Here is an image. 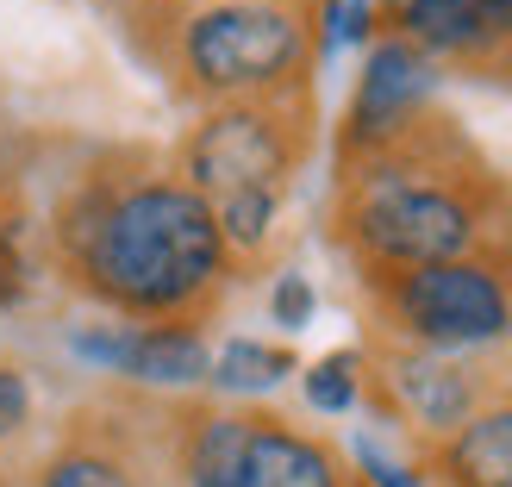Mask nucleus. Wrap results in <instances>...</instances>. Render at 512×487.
<instances>
[{
    "label": "nucleus",
    "mask_w": 512,
    "mask_h": 487,
    "mask_svg": "<svg viewBox=\"0 0 512 487\" xmlns=\"http://www.w3.org/2000/svg\"><path fill=\"white\" fill-rule=\"evenodd\" d=\"M438 63L413 50L394 32H375L369 38V57H363V75L350 88V107H344V125L331 138V163H350V157H369L375 144H388L394 132H406L425 107H438Z\"/></svg>",
    "instance_id": "8"
},
{
    "label": "nucleus",
    "mask_w": 512,
    "mask_h": 487,
    "mask_svg": "<svg viewBox=\"0 0 512 487\" xmlns=\"http://www.w3.org/2000/svg\"><path fill=\"white\" fill-rule=\"evenodd\" d=\"M512 375L494 369V356H438L413 344H381L369 338L363 350V400L388 425L413 431L419 450L450 438L456 425H469Z\"/></svg>",
    "instance_id": "6"
},
{
    "label": "nucleus",
    "mask_w": 512,
    "mask_h": 487,
    "mask_svg": "<svg viewBox=\"0 0 512 487\" xmlns=\"http://www.w3.org/2000/svg\"><path fill=\"white\" fill-rule=\"evenodd\" d=\"M313 150H319L313 94H275V100L200 107L169 163L207 207H219V200H244V194L288 200L300 169L313 163Z\"/></svg>",
    "instance_id": "5"
},
{
    "label": "nucleus",
    "mask_w": 512,
    "mask_h": 487,
    "mask_svg": "<svg viewBox=\"0 0 512 487\" xmlns=\"http://www.w3.org/2000/svg\"><path fill=\"white\" fill-rule=\"evenodd\" d=\"M369 338L413 344L438 356H500L512 350V244L450 256L425 269L356 275Z\"/></svg>",
    "instance_id": "4"
},
{
    "label": "nucleus",
    "mask_w": 512,
    "mask_h": 487,
    "mask_svg": "<svg viewBox=\"0 0 512 487\" xmlns=\"http://www.w3.org/2000/svg\"><path fill=\"white\" fill-rule=\"evenodd\" d=\"M300 394L325 419L350 413V406L363 400V350H331V356H319V363L300 375Z\"/></svg>",
    "instance_id": "15"
},
{
    "label": "nucleus",
    "mask_w": 512,
    "mask_h": 487,
    "mask_svg": "<svg viewBox=\"0 0 512 487\" xmlns=\"http://www.w3.org/2000/svg\"><path fill=\"white\" fill-rule=\"evenodd\" d=\"M182 7H207V0H182Z\"/></svg>",
    "instance_id": "22"
},
{
    "label": "nucleus",
    "mask_w": 512,
    "mask_h": 487,
    "mask_svg": "<svg viewBox=\"0 0 512 487\" xmlns=\"http://www.w3.org/2000/svg\"><path fill=\"white\" fill-rule=\"evenodd\" d=\"M38 419V394H32V375L19 363H0V444L25 438Z\"/></svg>",
    "instance_id": "18"
},
{
    "label": "nucleus",
    "mask_w": 512,
    "mask_h": 487,
    "mask_svg": "<svg viewBox=\"0 0 512 487\" xmlns=\"http://www.w3.org/2000/svg\"><path fill=\"white\" fill-rule=\"evenodd\" d=\"M138 406H82L69 413L63 438L38 456L25 487H157L138 438Z\"/></svg>",
    "instance_id": "9"
},
{
    "label": "nucleus",
    "mask_w": 512,
    "mask_h": 487,
    "mask_svg": "<svg viewBox=\"0 0 512 487\" xmlns=\"http://www.w3.org/2000/svg\"><path fill=\"white\" fill-rule=\"evenodd\" d=\"M213 375V344L207 325H132V356H125V381L157 394H188Z\"/></svg>",
    "instance_id": "12"
},
{
    "label": "nucleus",
    "mask_w": 512,
    "mask_h": 487,
    "mask_svg": "<svg viewBox=\"0 0 512 487\" xmlns=\"http://www.w3.org/2000/svg\"><path fill=\"white\" fill-rule=\"evenodd\" d=\"M375 32L406 38L469 82H512V0H381Z\"/></svg>",
    "instance_id": "7"
},
{
    "label": "nucleus",
    "mask_w": 512,
    "mask_h": 487,
    "mask_svg": "<svg viewBox=\"0 0 512 487\" xmlns=\"http://www.w3.org/2000/svg\"><path fill=\"white\" fill-rule=\"evenodd\" d=\"M369 38H375V0H319V63Z\"/></svg>",
    "instance_id": "17"
},
{
    "label": "nucleus",
    "mask_w": 512,
    "mask_h": 487,
    "mask_svg": "<svg viewBox=\"0 0 512 487\" xmlns=\"http://www.w3.org/2000/svg\"><path fill=\"white\" fill-rule=\"evenodd\" d=\"M344 481H350V469L325 438H313V431H300L294 419L256 406L238 487H344Z\"/></svg>",
    "instance_id": "11"
},
{
    "label": "nucleus",
    "mask_w": 512,
    "mask_h": 487,
    "mask_svg": "<svg viewBox=\"0 0 512 487\" xmlns=\"http://www.w3.org/2000/svg\"><path fill=\"white\" fill-rule=\"evenodd\" d=\"M44 275V225L19 175H0V313H19Z\"/></svg>",
    "instance_id": "13"
},
{
    "label": "nucleus",
    "mask_w": 512,
    "mask_h": 487,
    "mask_svg": "<svg viewBox=\"0 0 512 487\" xmlns=\"http://www.w3.org/2000/svg\"><path fill=\"white\" fill-rule=\"evenodd\" d=\"M413 475L431 487H512V381L469 425L425 444Z\"/></svg>",
    "instance_id": "10"
},
{
    "label": "nucleus",
    "mask_w": 512,
    "mask_h": 487,
    "mask_svg": "<svg viewBox=\"0 0 512 487\" xmlns=\"http://www.w3.org/2000/svg\"><path fill=\"white\" fill-rule=\"evenodd\" d=\"M325 232L356 275L450 263L512 244V182L481 157L463 119L425 107L369 157L331 163Z\"/></svg>",
    "instance_id": "2"
},
{
    "label": "nucleus",
    "mask_w": 512,
    "mask_h": 487,
    "mask_svg": "<svg viewBox=\"0 0 512 487\" xmlns=\"http://www.w3.org/2000/svg\"><path fill=\"white\" fill-rule=\"evenodd\" d=\"M356 475H363L369 487H425V481H419L413 469H400L394 456H381V450H375L369 438H356Z\"/></svg>",
    "instance_id": "20"
},
{
    "label": "nucleus",
    "mask_w": 512,
    "mask_h": 487,
    "mask_svg": "<svg viewBox=\"0 0 512 487\" xmlns=\"http://www.w3.org/2000/svg\"><path fill=\"white\" fill-rule=\"evenodd\" d=\"M300 363H294V350L288 344H263V338H225L219 350H213V388L219 394H269V388H281Z\"/></svg>",
    "instance_id": "14"
},
{
    "label": "nucleus",
    "mask_w": 512,
    "mask_h": 487,
    "mask_svg": "<svg viewBox=\"0 0 512 487\" xmlns=\"http://www.w3.org/2000/svg\"><path fill=\"white\" fill-rule=\"evenodd\" d=\"M44 269L125 325H207L238 263L213 207L150 150H94L44 213Z\"/></svg>",
    "instance_id": "1"
},
{
    "label": "nucleus",
    "mask_w": 512,
    "mask_h": 487,
    "mask_svg": "<svg viewBox=\"0 0 512 487\" xmlns=\"http://www.w3.org/2000/svg\"><path fill=\"white\" fill-rule=\"evenodd\" d=\"M319 313V294H313V281H306L300 269H281L275 275V288H269V319L281 331H306Z\"/></svg>",
    "instance_id": "19"
},
{
    "label": "nucleus",
    "mask_w": 512,
    "mask_h": 487,
    "mask_svg": "<svg viewBox=\"0 0 512 487\" xmlns=\"http://www.w3.org/2000/svg\"><path fill=\"white\" fill-rule=\"evenodd\" d=\"M344 487H369V481H363V475H350V481H344Z\"/></svg>",
    "instance_id": "21"
},
{
    "label": "nucleus",
    "mask_w": 512,
    "mask_h": 487,
    "mask_svg": "<svg viewBox=\"0 0 512 487\" xmlns=\"http://www.w3.org/2000/svg\"><path fill=\"white\" fill-rule=\"evenodd\" d=\"M69 356L88 363L100 375H125V356H132V325L125 319H100V325H69Z\"/></svg>",
    "instance_id": "16"
},
{
    "label": "nucleus",
    "mask_w": 512,
    "mask_h": 487,
    "mask_svg": "<svg viewBox=\"0 0 512 487\" xmlns=\"http://www.w3.org/2000/svg\"><path fill=\"white\" fill-rule=\"evenodd\" d=\"M188 107L313 94L319 0H207L175 7L144 50Z\"/></svg>",
    "instance_id": "3"
}]
</instances>
